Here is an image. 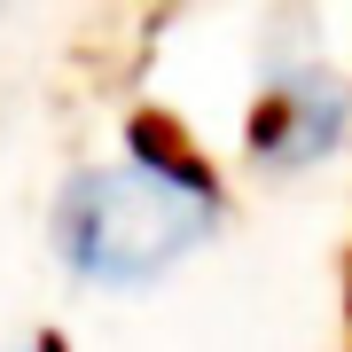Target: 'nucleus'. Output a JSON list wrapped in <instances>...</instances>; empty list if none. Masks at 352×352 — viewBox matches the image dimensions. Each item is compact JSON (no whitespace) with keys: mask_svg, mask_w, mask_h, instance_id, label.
I'll use <instances>...</instances> for the list:
<instances>
[{"mask_svg":"<svg viewBox=\"0 0 352 352\" xmlns=\"http://www.w3.org/2000/svg\"><path fill=\"white\" fill-rule=\"evenodd\" d=\"M16 352H71V344H63V337H55V329H47V337H24Z\"/></svg>","mask_w":352,"mask_h":352,"instance_id":"7ed1b4c3","label":"nucleus"},{"mask_svg":"<svg viewBox=\"0 0 352 352\" xmlns=\"http://www.w3.org/2000/svg\"><path fill=\"white\" fill-rule=\"evenodd\" d=\"M227 227V180L173 118H133L118 149L71 164L47 204V258L63 282L133 298L173 282Z\"/></svg>","mask_w":352,"mask_h":352,"instance_id":"f257e3e1","label":"nucleus"},{"mask_svg":"<svg viewBox=\"0 0 352 352\" xmlns=\"http://www.w3.org/2000/svg\"><path fill=\"white\" fill-rule=\"evenodd\" d=\"M352 133V78L329 63H274L251 94V118H243V149H251L258 173H314L321 157H337Z\"/></svg>","mask_w":352,"mask_h":352,"instance_id":"f03ea898","label":"nucleus"}]
</instances>
